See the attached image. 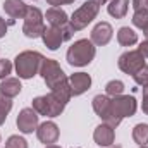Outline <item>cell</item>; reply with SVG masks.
<instances>
[{
  "label": "cell",
  "instance_id": "52a82bcc",
  "mask_svg": "<svg viewBox=\"0 0 148 148\" xmlns=\"http://www.w3.org/2000/svg\"><path fill=\"white\" fill-rule=\"evenodd\" d=\"M119 69L126 74H136L143 66H145V57L138 50H129L119 57Z\"/></svg>",
  "mask_w": 148,
  "mask_h": 148
},
{
  "label": "cell",
  "instance_id": "83f0119b",
  "mask_svg": "<svg viewBox=\"0 0 148 148\" xmlns=\"http://www.w3.org/2000/svg\"><path fill=\"white\" fill-rule=\"evenodd\" d=\"M60 33H62V38H64V41H67V40H71V38H73V35L76 33V31H74L73 26L67 23L66 26H62V28H60Z\"/></svg>",
  "mask_w": 148,
  "mask_h": 148
},
{
  "label": "cell",
  "instance_id": "603a6c76",
  "mask_svg": "<svg viewBox=\"0 0 148 148\" xmlns=\"http://www.w3.org/2000/svg\"><path fill=\"white\" fill-rule=\"evenodd\" d=\"M105 91H107V97H117V95H122V91H124V83L119 81V79L109 81L107 86H105Z\"/></svg>",
  "mask_w": 148,
  "mask_h": 148
},
{
  "label": "cell",
  "instance_id": "3957f363",
  "mask_svg": "<svg viewBox=\"0 0 148 148\" xmlns=\"http://www.w3.org/2000/svg\"><path fill=\"white\" fill-rule=\"evenodd\" d=\"M43 55L33 52V50H26V52H21L17 57H16V62H14V67H16V73L21 79H31L33 76L40 74V67H41V62H43Z\"/></svg>",
  "mask_w": 148,
  "mask_h": 148
},
{
  "label": "cell",
  "instance_id": "9c48e42d",
  "mask_svg": "<svg viewBox=\"0 0 148 148\" xmlns=\"http://www.w3.org/2000/svg\"><path fill=\"white\" fill-rule=\"evenodd\" d=\"M36 136L41 143H45V145H53V143L59 140V127H57L55 122L47 121V122L40 124L36 127Z\"/></svg>",
  "mask_w": 148,
  "mask_h": 148
},
{
  "label": "cell",
  "instance_id": "8fae6325",
  "mask_svg": "<svg viewBox=\"0 0 148 148\" xmlns=\"http://www.w3.org/2000/svg\"><path fill=\"white\" fill-rule=\"evenodd\" d=\"M112 35H114L112 26L109 23H103V21H102V23H98V24L93 28V31H91V41H93V45L103 47V45H107L112 40Z\"/></svg>",
  "mask_w": 148,
  "mask_h": 148
},
{
  "label": "cell",
  "instance_id": "4fadbf2b",
  "mask_svg": "<svg viewBox=\"0 0 148 148\" xmlns=\"http://www.w3.org/2000/svg\"><path fill=\"white\" fill-rule=\"evenodd\" d=\"M41 40H43V43H45V47L48 50H57L64 43V38H62L60 29L59 28H53V26L45 28V31L41 35Z\"/></svg>",
  "mask_w": 148,
  "mask_h": 148
},
{
  "label": "cell",
  "instance_id": "4316f807",
  "mask_svg": "<svg viewBox=\"0 0 148 148\" xmlns=\"http://www.w3.org/2000/svg\"><path fill=\"white\" fill-rule=\"evenodd\" d=\"M10 73H12V62L7 59H0V79L9 77Z\"/></svg>",
  "mask_w": 148,
  "mask_h": 148
},
{
  "label": "cell",
  "instance_id": "ffe728a7",
  "mask_svg": "<svg viewBox=\"0 0 148 148\" xmlns=\"http://www.w3.org/2000/svg\"><path fill=\"white\" fill-rule=\"evenodd\" d=\"M47 97V103H48V115L47 117H59L64 109H66V103L64 102H60L55 95H52V93H48V95H45Z\"/></svg>",
  "mask_w": 148,
  "mask_h": 148
},
{
  "label": "cell",
  "instance_id": "ac0fdd59",
  "mask_svg": "<svg viewBox=\"0 0 148 148\" xmlns=\"http://www.w3.org/2000/svg\"><path fill=\"white\" fill-rule=\"evenodd\" d=\"M127 9H129V0H110L107 7L109 14L115 19H122L127 14Z\"/></svg>",
  "mask_w": 148,
  "mask_h": 148
},
{
  "label": "cell",
  "instance_id": "cb8c5ba5",
  "mask_svg": "<svg viewBox=\"0 0 148 148\" xmlns=\"http://www.w3.org/2000/svg\"><path fill=\"white\" fill-rule=\"evenodd\" d=\"M10 109H12V100L3 97V95H0V126L5 122L7 114L10 112Z\"/></svg>",
  "mask_w": 148,
  "mask_h": 148
},
{
  "label": "cell",
  "instance_id": "7a4b0ae2",
  "mask_svg": "<svg viewBox=\"0 0 148 148\" xmlns=\"http://www.w3.org/2000/svg\"><path fill=\"white\" fill-rule=\"evenodd\" d=\"M95 53H97V50H95L93 41L83 38V40L74 41L69 47V50L66 53V59L74 67H83V66H88L95 59Z\"/></svg>",
  "mask_w": 148,
  "mask_h": 148
},
{
  "label": "cell",
  "instance_id": "484cf974",
  "mask_svg": "<svg viewBox=\"0 0 148 148\" xmlns=\"http://www.w3.org/2000/svg\"><path fill=\"white\" fill-rule=\"evenodd\" d=\"M133 77H134L136 84H140V86H143V88L148 86V66H143L136 74H133Z\"/></svg>",
  "mask_w": 148,
  "mask_h": 148
},
{
  "label": "cell",
  "instance_id": "5b68a950",
  "mask_svg": "<svg viewBox=\"0 0 148 148\" xmlns=\"http://www.w3.org/2000/svg\"><path fill=\"white\" fill-rule=\"evenodd\" d=\"M40 74L43 77V81L47 83V86L50 90L57 88L59 84H62L64 81H67V76L64 74L62 67L59 66L57 60L53 59H43L41 62V67H40Z\"/></svg>",
  "mask_w": 148,
  "mask_h": 148
},
{
  "label": "cell",
  "instance_id": "f546056e",
  "mask_svg": "<svg viewBox=\"0 0 148 148\" xmlns=\"http://www.w3.org/2000/svg\"><path fill=\"white\" fill-rule=\"evenodd\" d=\"M141 109L148 115V86L143 88V105H141Z\"/></svg>",
  "mask_w": 148,
  "mask_h": 148
},
{
  "label": "cell",
  "instance_id": "8992f818",
  "mask_svg": "<svg viewBox=\"0 0 148 148\" xmlns=\"http://www.w3.org/2000/svg\"><path fill=\"white\" fill-rule=\"evenodd\" d=\"M43 24V14L38 7H28L26 16H24V24H23V33L28 38H38L45 31Z\"/></svg>",
  "mask_w": 148,
  "mask_h": 148
},
{
  "label": "cell",
  "instance_id": "4dcf8cb0",
  "mask_svg": "<svg viewBox=\"0 0 148 148\" xmlns=\"http://www.w3.org/2000/svg\"><path fill=\"white\" fill-rule=\"evenodd\" d=\"M47 3L52 7H59V5H66V3H74V0H47Z\"/></svg>",
  "mask_w": 148,
  "mask_h": 148
},
{
  "label": "cell",
  "instance_id": "7402d4cb",
  "mask_svg": "<svg viewBox=\"0 0 148 148\" xmlns=\"http://www.w3.org/2000/svg\"><path fill=\"white\" fill-rule=\"evenodd\" d=\"M133 24L140 29H143L148 24V9H140V10H134L133 14Z\"/></svg>",
  "mask_w": 148,
  "mask_h": 148
},
{
  "label": "cell",
  "instance_id": "74e56055",
  "mask_svg": "<svg viewBox=\"0 0 148 148\" xmlns=\"http://www.w3.org/2000/svg\"><path fill=\"white\" fill-rule=\"evenodd\" d=\"M110 148H121V147H119V145H115V147H110Z\"/></svg>",
  "mask_w": 148,
  "mask_h": 148
},
{
  "label": "cell",
  "instance_id": "e0dca14e",
  "mask_svg": "<svg viewBox=\"0 0 148 148\" xmlns=\"http://www.w3.org/2000/svg\"><path fill=\"white\" fill-rule=\"evenodd\" d=\"M110 100L107 95H97L95 98H93V110L95 114L102 119V121H105V117L109 115V110H110Z\"/></svg>",
  "mask_w": 148,
  "mask_h": 148
},
{
  "label": "cell",
  "instance_id": "e575fe53",
  "mask_svg": "<svg viewBox=\"0 0 148 148\" xmlns=\"http://www.w3.org/2000/svg\"><path fill=\"white\" fill-rule=\"evenodd\" d=\"M97 2H98V3L102 5V3H107V2H110V0H97Z\"/></svg>",
  "mask_w": 148,
  "mask_h": 148
},
{
  "label": "cell",
  "instance_id": "d6a6232c",
  "mask_svg": "<svg viewBox=\"0 0 148 148\" xmlns=\"http://www.w3.org/2000/svg\"><path fill=\"white\" fill-rule=\"evenodd\" d=\"M5 33H7V23L0 17V38L5 36Z\"/></svg>",
  "mask_w": 148,
  "mask_h": 148
},
{
  "label": "cell",
  "instance_id": "ba28073f",
  "mask_svg": "<svg viewBox=\"0 0 148 148\" xmlns=\"http://www.w3.org/2000/svg\"><path fill=\"white\" fill-rule=\"evenodd\" d=\"M38 119H40V115L33 110V107L31 109H23L19 112V115H17V121H16L17 129L21 133H24V134H31L33 131H36V127L40 126Z\"/></svg>",
  "mask_w": 148,
  "mask_h": 148
},
{
  "label": "cell",
  "instance_id": "30bf717a",
  "mask_svg": "<svg viewBox=\"0 0 148 148\" xmlns=\"http://www.w3.org/2000/svg\"><path fill=\"white\" fill-rule=\"evenodd\" d=\"M67 79H69L71 93H73L74 97L83 95V93L88 91L90 86H91V77H90V74H86V73H74V74H71V77H67Z\"/></svg>",
  "mask_w": 148,
  "mask_h": 148
},
{
  "label": "cell",
  "instance_id": "d4e9b609",
  "mask_svg": "<svg viewBox=\"0 0 148 148\" xmlns=\"http://www.w3.org/2000/svg\"><path fill=\"white\" fill-rule=\"evenodd\" d=\"M5 148H28V141L17 134L10 136L7 141H5Z\"/></svg>",
  "mask_w": 148,
  "mask_h": 148
},
{
  "label": "cell",
  "instance_id": "9a60e30c",
  "mask_svg": "<svg viewBox=\"0 0 148 148\" xmlns=\"http://www.w3.org/2000/svg\"><path fill=\"white\" fill-rule=\"evenodd\" d=\"M45 19L48 21V24H50V26H53V28H59V29L69 23V19H67V14H66V12L60 9V7H50V9L45 12Z\"/></svg>",
  "mask_w": 148,
  "mask_h": 148
},
{
  "label": "cell",
  "instance_id": "836d02e7",
  "mask_svg": "<svg viewBox=\"0 0 148 148\" xmlns=\"http://www.w3.org/2000/svg\"><path fill=\"white\" fill-rule=\"evenodd\" d=\"M143 35H145V38L148 40V24L145 26V28H143Z\"/></svg>",
  "mask_w": 148,
  "mask_h": 148
},
{
  "label": "cell",
  "instance_id": "5bb4252c",
  "mask_svg": "<svg viewBox=\"0 0 148 148\" xmlns=\"http://www.w3.org/2000/svg\"><path fill=\"white\" fill-rule=\"evenodd\" d=\"M3 10H5L7 16L12 17V21L14 19H24L28 5L23 0H5L3 2Z\"/></svg>",
  "mask_w": 148,
  "mask_h": 148
},
{
  "label": "cell",
  "instance_id": "2e32d148",
  "mask_svg": "<svg viewBox=\"0 0 148 148\" xmlns=\"http://www.w3.org/2000/svg\"><path fill=\"white\" fill-rule=\"evenodd\" d=\"M21 81L17 77H5L0 83V95L7 97V98H14L21 93Z\"/></svg>",
  "mask_w": 148,
  "mask_h": 148
},
{
  "label": "cell",
  "instance_id": "277c9868",
  "mask_svg": "<svg viewBox=\"0 0 148 148\" xmlns=\"http://www.w3.org/2000/svg\"><path fill=\"white\" fill-rule=\"evenodd\" d=\"M98 10H100V3L97 0H88L79 9L74 10V14L69 19V24L74 28V31H81L98 16Z\"/></svg>",
  "mask_w": 148,
  "mask_h": 148
},
{
  "label": "cell",
  "instance_id": "f1b7e54d",
  "mask_svg": "<svg viewBox=\"0 0 148 148\" xmlns=\"http://www.w3.org/2000/svg\"><path fill=\"white\" fill-rule=\"evenodd\" d=\"M133 9H134V10L148 9V0H133Z\"/></svg>",
  "mask_w": 148,
  "mask_h": 148
},
{
  "label": "cell",
  "instance_id": "1f68e13d",
  "mask_svg": "<svg viewBox=\"0 0 148 148\" xmlns=\"http://www.w3.org/2000/svg\"><path fill=\"white\" fill-rule=\"evenodd\" d=\"M138 52H140L145 59H148V40H147V41H143V43L138 47Z\"/></svg>",
  "mask_w": 148,
  "mask_h": 148
},
{
  "label": "cell",
  "instance_id": "44dd1931",
  "mask_svg": "<svg viewBox=\"0 0 148 148\" xmlns=\"http://www.w3.org/2000/svg\"><path fill=\"white\" fill-rule=\"evenodd\" d=\"M133 140L134 143H138L140 147L141 145H147L148 143V124H136L134 129H133Z\"/></svg>",
  "mask_w": 148,
  "mask_h": 148
},
{
  "label": "cell",
  "instance_id": "8d00e7d4",
  "mask_svg": "<svg viewBox=\"0 0 148 148\" xmlns=\"http://www.w3.org/2000/svg\"><path fill=\"white\" fill-rule=\"evenodd\" d=\"M140 148H148V145H141V147H140Z\"/></svg>",
  "mask_w": 148,
  "mask_h": 148
},
{
  "label": "cell",
  "instance_id": "d590c367",
  "mask_svg": "<svg viewBox=\"0 0 148 148\" xmlns=\"http://www.w3.org/2000/svg\"><path fill=\"white\" fill-rule=\"evenodd\" d=\"M45 148H60V147H57V145H47Z\"/></svg>",
  "mask_w": 148,
  "mask_h": 148
},
{
  "label": "cell",
  "instance_id": "d6986e66",
  "mask_svg": "<svg viewBox=\"0 0 148 148\" xmlns=\"http://www.w3.org/2000/svg\"><path fill=\"white\" fill-rule=\"evenodd\" d=\"M117 41H119V45H122V47H133V45L138 41V33H134L129 26H124V28H121L119 33H117Z\"/></svg>",
  "mask_w": 148,
  "mask_h": 148
},
{
  "label": "cell",
  "instance_id": "6da1fadb",
  "mask_svg": "<svg viewBox=\"0 0 148 148\" xmlns=\"http://www.w3.org/2000/svg\"><path fill=\"white\" fill-rule=\"evenodd\" d=\"M136 109H138V105H136L134 97H129V95H117V97H112L110 110H109V115L105 117L103 122L115 129V127L121 124V121H122L124 117L134 115Z\"/></svg>",
  "mask_w": 148,
  "mask_h": 148
},
{
  "label": "cell",
  "instance_id": "7c38bea8",
  "mask_svg": "<svg viewBox=\"0 0 148 148\" xmlns=\"http://www.w3.org/2000/svg\"><path fill=\"white\" fill-rule=\"evenodd\" d=\"M93 140L97 145L100 147H112L114 145V140H115V133H114V127H110L109 124H100L95 133H93Z\"/></svg>",
  "mask_w": 148,
  "mask_h": 148
}]
</instances>
